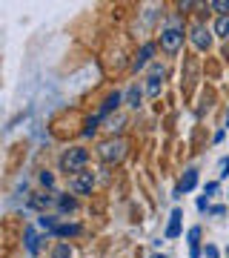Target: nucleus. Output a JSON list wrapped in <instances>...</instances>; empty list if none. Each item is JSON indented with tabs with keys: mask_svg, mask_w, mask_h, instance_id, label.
Wrapping results in <instances>:
<instances>
[{
	"mask_svg": "<svg viewBox=\"0 0 229 258\" xmlns=\"http://www.w3.org/2000/svg\"><path fill=\"white\" fill-rule=\"evenodd\" d=\"M86 164H89V149H83V147H69V149H63V155H60V161H57L60 172H66L69 178L86 172Z\"/></svg>",
	"mask_w": 229,
	"mask_h": 258,
	"instance_id": "f257e3e1",
	"label": "nucleus"
},
{
	"mask_svg": "<svg viewBox=\"0 0 229 258\" xmlns=\"http://www.w3.org/2000/svg\"><path fill=\"white\" fill-rule=\"evenodd\" d=\"M95 152H98V158H101L103 164H109V166H112V164H120V161L126 158V152H129V144H126L123 138H115V135H112V138L101 141Z\"/></svg>",
	"mask_w": 229,
	"mask_h": 258,
	"instance_id": "f03ea898",
	"label": "nucleus"
},
{
	"mask_svg": "<svg viewBox=\"0 0 229 258\" xmlns=\"http://www.w3.org/2000/svg\"><path fill=\"white\" fill-rule=\"evenodd\" d=\"M183 46V29L178 26H166L161 32V49H164L166 55H178Z\"/></svg>",
	"mask_w": 229,
	"mask_h": 258,
	"instance_id": "7ed1b4c3",
	"label": "nucleus"
},
{
	"mask_svg": "<svg viewBox=\"0 0 229 258\" xmlns=\"http://www.w3.org/2000/svg\"><path fill=\"white\" fill-rule=\"evenodd\" d=\"M212 32H215V29H206L203 23H195V26L189 29V40H192V46L198 49V52H209L212 49Z\"/></svg>",
	"mask_w": 229,
	"mask_h": 258,
	"instance_id": "20e7f679",
	"label": "nucleus"
},
{
	"mask_svg": "<svg viewBox=\"0 0 229 258\" xmlns=\"http://www.w3.org/2000/svg\"><path fill=\"white\" fill-rule=\"evenodd\" d=\"M55 204H57V195H52V192H32L29 195V201H26V207L29 210H35V212H40V215H46Z\"/></svg>",
	"mask_w": 229,
	"mask_h": 258,
	"instance_id": "39448f33",
	"label": "nucleus"
},
{
	"mask_svg": "<svg viewBox=\"0 0 229 258\" xmlns=\"http://www.w3.org/2000/svg\"><path fill=\"white\" fill-rule=\"evenodd\" d=\"M69 189H72V195H89L92 189H95V175H92V172L72 175L69 178Z\"/></svg>",
	"mask_w": 229,
	"mask_h": 258,
	"instance_id": "423d86ee",
	"label": "nucleus"
},
{
	"mask_svg": "<svg viewBox=\"0 0 229 258\" xmlns=\"http://www.w3.org/2000/svg\"><path fill=\"white\" fill-rule=\"evenodd\" d=\"M164 75H166V69L164 66H152V72H149V78H146V95L149 98H158L161 95V86H164Z\"/></svg>",
	"mask_w": 229,
	"mask_h": 258,
	"instance_id": "0eeeda50",
	"label": "nucleus"
},
{
	"mask_svg": "<svg viewBox=\"0 0 229 258\" xmlns=\"http://www.w3.org/2000/svg\"><path fill=\"white\" fill-rule=\"evenodd\" d=\"M155 49H158V46L152 43V40H149V43H143V46H140V52L135 55V60H132V72H140V69H143V66H146L149 60H152Z\"/></svg>",
	"mask_w": 229,
	"mask_h": 258,
	"instance_id": "6e6552de",
	"label": "nucleus"
},
{
	"mask_svg": "<svg viewBox=\"0 0 229 258\" xmlns=\"http://www.w3.org/2000/svg\"><path fill=\"white\" fill-rule=\"evenodd\" d=\"M120 103H123V95L120 92H109L106 95V98H103V103H101V112H98V118H106V115H109V112H115L120 106Z\"/></svg>",
	"mask_w": 229,
	"mask_h": 258,
	"instance_id": "1a4fd4ad",
	"label": "nucleus"
},
{
	"mask_svg": "<svg viewBox=\"0 0 229 258\" xmlns=\"http://www.w3.org/2000/svg\"><path fill=\"white\" fill-rule=\"evenodd\" d=\"M40 241H43V238H40L32 227H26V230H23V247H26L29 255H37V252H40Z\"/></svg>",
	"mask_w": 229,
	"mask_h": 258,
	"instance_id": "9d476101",
	"label": "nucleus"
},
{
	"mask_svg": "<svg viewBox=\"0 0 229 258\" xmlns=\"http://www.w3.org/2000/svg\"><path fill=\"white\" fill-rule=\"evenodd\" d=\"M201 227H189L186 241H189V258H201Z\"/></svg>",
	"mask_w": 229,
	"mask_h": 258,
	"instance_id": "9b49d317",
	"label": "nucleus"
},
{
	"mask_svg": "<svg viewBox=\"0 0 229 258\" xmlns=\"http://www.w3.org/2000/svg\"><path fill=\"white\" fill-rule=\"evenodd\" d=\"M195 186H198V169L189 166V169H183V178H181V184H178V189L181 192H192Z\"/></svg>",
	"mask_w": 229,
	"mask_h": 258,
	"instance_id": "f8f14e48",
	"label": "nucleus"
},
{
	"mask_svg": "<svg viewBox=\"0 0 229 258\" xmlns=\"http://www.w3.org/2000/svg\"><path fill=\"white\" fill-rule=\"evenodd\" d=\"M181 221H183V212L181 210H172V215H169V224H166V238H178L181 235Z\"/></svg>",
	"mask_w": 229,
	"mask_h": 258,
	"instance_id": "ddd939ff",
	"label": "nucleus"
},
{
	"mask_svg": "<svg viewBox=\"0 0 229 258\" xmlns=\"http://www.w3.org/2000/svg\"><path fill=\"white\" fill-rule=\"evenodd\" d=\"M55 207H57V212H60V215H69V212L78 210V198H74V195H69V192H66V195H57V204H55Z\"/></svg>",
	"mask_w": 229,
	"mask_h": 258,
	"instance_id": "4468645a",
	"label": "nucleus"
},
{
	"mask_svg": "<svg viewBox=\"0 0 229 258\" xmlns=\"http://www.w3.org/2000/svg\"><path fill=\"white\" fill-rule=\"evenodd\" d=\"M83 227L81 224H57V230L52 232L55 238H74V235H81Z\"/></svg>",
	"mask_w": 229,
	"mask_h": 258,
	"instance_id": "2eb2a0df",
	"label": "nucleus"
},
{
	"mask_svg": "<svg viewBox=\"0 0 229 258\" xmlns=\"http://www.w3.org/2000/svg\"><path fill=\"white\" fill-rule=\"evenodd\" d=\"M123 101H126L129 109H137V106H140V101H143V89H140V86H129L126 95H123Z\"/></svg>",
	"mask_w": 229,
	"mask_h": 258,
	"instance_id": "dca6fc26",
	"label": "nucleus"
},
{
	"mask_svg": "<svg viewBox=\"0 0 229 258\" xmlns=\"http://www.w3.org/2000/svg\"><path fill=\"white\" fill-rule=\"evenodd\" d=\"M57 215H52V212H46V215H37V227L40 230H46V232H55L57 230Z\"/></svg>",
	"mask_w": 229,
	"mask_h": 258,
	"instance_id": "f3484780",
	"label": "nucleus"
},
{
	"mask_svg": "<svg viewBox=\"0 0 229 258\" xmlns=\"http://www.w3.org/2000/svg\"><path fill=\"white\" fill-rule=\"evenodd\" d=\"M52 258H72V247H69V241H57L55 247H52Z\"/></svg>",
	"mask_w": 229,
	"mask_h": 258,
	"instance_id": "a211bd4d",
	"label": "nucleus"
},
{
	"mask_svg": "<svg viewBox=\"0 0 229 258\" xmlns=\"http://www.w3.org/2000/svg\"><path fill=\"white\" fill-rule=\"evenodd\" d=\"M206 9L218 12V18H226V15H229V0H209V3H206Z\"/></svg>",
	"mask_w": 229,
	"mask_h": 258,
	"instance_id": "6ab92c4d",
	"label": "nucleus"
},
{
	"mask_svg": "<svg viewBox=\"0 0 229 258\" xmlns=\"http://www.w3.org/2000/svg\"><path fill=\"white\" fill-rule=\"evenodd\" d=\"M215 35L223 37V40H229V15H226V18H218V20H215Z\"/></svg>",
	"mask_w": 229,
	"mask_h": 258,
	"instance_id": "aec40b11",
	"label": "nucleus"
},
{
	"mask_svg": "<svg viewBox=\"0 0 229 258\" xmlns=\"http://www.w3.org/2000/svg\"><path fill=\"white\" fill-rule=\"evenodd\" d=\"M37 181H40V186H43V189H49V192H52V186H55V175H52L49 169H40V172H37Z\"/></svg>",
	"mask_w": 229,
	"mask_h": 258,
	"instance_id": "412c9836",
	"label": "nucleus"
},
{
	"mask_svg": "<svg viewBox=\"0 0 229 258\" xmlns=\"http://www.w3.org/2000/svg\"><path fill=\"white\" fill-rule=\"evenodd\" d=\"M98 123H101V118H98V115H92V118L86 120V129H83V135H86V138H92V135L98 132Z\"/></svg>",
	"mask_w": 229,
	"mask_h": 258,
	"instance_id": "4be33fe9",
	"label": "nucleus"
},
{
	"mask_svg": "<svg viewBox=\"0 0 229 258\" xmlns=\"http://www.w3.org/2000/svg\"><path fill=\"white\" fill-rule=\"evenodd\" d=\"M218 189H220L218 181H209V184L203 186V195H206V198H212V195H218Z\"/></svg>",
	"mask_w": 229,
	"mask_h": 258,
	"instance_id": "5701e85b",
	"label": "nucleus"
},
{
	"mask_svg": "<svg viewBox=\"0 0 229 258\" xmlns=\"http://www.w3.org/2000/svg\"><path fill=\"white\" fill-rule=\"evenodd\" d=\"M220 172H218V178H220V181H223V178H229V155L226 158H220Z\"/></svg>",
	"mask_w": 229,
	"mask_h": 258,
	"instance_id": "b1692460",
	"label": "nucleus"
},
{
	"mask_svg": "<svg viewBox=\"0 0 229 258\" xmlns=\"http://www.w3.org/2000/svg\"><path fill=\"white\" fill-rule=\"evenodd\" d=\"M203 252H206V258H218V255H220L215 244H206V247H203Z\"/></svg>",
	"mask_w": 229,
	"mask_h": 258,
	"instance_id": "393cba45",
	"label": "nucleus"
},
{
	"mask_svg": "<svg viewBox=\"0 0 229 258\" xmlns=\"http://www.w3.org/2000/svg\"><path fill=\"white\" fill-rule=\"evenodd\" d=\"M198 210H209V198H206V195H201V198H198Z\"/></svg>",
	"mask_w": 229,
	"mask_h": 258,
	"instance_id": "a878e982",
	"label": "nucleus"
},
{
	"mask_svg": "<svg viewBox=\"0 0 229 258\" xmlns=\"http://www.w3.org/2000/svg\"><path fill=\"white\" fill-rule=\"evenodd\" d=\"M212 215H223V212H226V207H220V204H218V207H212Z\"/></svg>",
	"mask_w": 229,
	"mask_h": 258,
	"instance_id": "bb28decb",
	"label": "nucleus"
},
{
	"mask_svg": "<svg viewBox=\"0 0 229 258\" xmlns=\"http://www.w3.org/2000/svg\"><path fill=\"white\" fill-rule=\"evenodd\" d=\"M152 258H166V255H158V252H155V255H152Z\"/></svg>",
	"mask_w": 229,
	"mask_h": 258,
	"instance_id": "cd10ccee",
	"label": "nucleus"
},
{
	"mask_svg": "<svg viewBox=\"0 0 229 258\" xmlns=\"http://www.w3.org/2000/svg\"><path fill=\"white\" fill-rule=\"evenodd\" d=\"M226 126H229V112H226Z\"/></svg>",
	"mask_w": 229,
	"mask_h": 258,
	"instance_id": "c85d7f7f",
	"label": "nucleus"
}]
</instances>
